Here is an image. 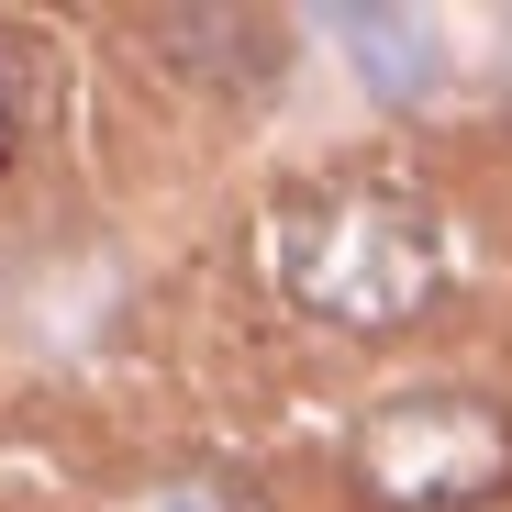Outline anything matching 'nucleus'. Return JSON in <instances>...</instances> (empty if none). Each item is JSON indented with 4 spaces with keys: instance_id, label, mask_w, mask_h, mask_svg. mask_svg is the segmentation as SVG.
Segmentation results:
<instances>
[{
    "instance_id": "f257e3e1",
    "label": "nucleus",
    "mask_w": 512,
    "mask_h": 512,
    "mask_svg": "<svg viewBox=\"0 0 512 512\" xmlns=\"http://www.w3.org/2000/svg\"><path fill=\"white\" fill-rule=\"evenodd\" d=\"M268 268H279V301L334 323V334H390L412 312H435L446 290V223L423 212L412 190H301L279 223H268Z\"/></svg>"
},
{
    "instance_id": "f03ea898",
    "label": "nucleus",
    "mask_w": 512,
    "mask_h": 512,
    "mask_svg": "<svg viewBox=\"0 0 512 512\" xmlns=\"http://www.w3.org/2000/svg\"><path fill=\"white\" fill-rule=\"evenodd\" d=\"M357 479L379 512H468L512 479V423L479 390H401L357 423Z\"/></svg>"
},
{
    "instance_id": "7ed1b4c3",
    "label": "nucleus",
    "mask_w": 512,
    "mask_h": 512,
    "mask_svg": "<svg viewBox=\"0 0 512 512\" xmlns=\"http://www.w3.org/2000/svg\"><path fill=\"white\" fill-rule=\"evenodd\" d=\"M334 34H346V56H357V78L379 101H423L446 78V45H435L423 12H334Z\"/></svg>"
},
{
    "instance_id": "20e7f679",
    "label": "nucleus",
    "mask_w": 512,
    "mask_h": 512,
    "mask_svg": "<svg viewBox=\"0 0 512 512\" xmlns=\"http://www.w3.org/2000/svg\"><path fill=\"white\" fill-rule=\"evenodd\" d=\"M34 112H45V56H34L23 34H0V167L23 156V134H34Z\"/></svg>"
},
{
    "instance_id": "39448f33",
    "label": "nucleus",
    "mask_w": 512,
    "mask_h": 512,
    "mask_svg": "<svg viewBox=\"0 0 512 512\" xmlns=\"http://www.w3.org/2000/svg\"><path fill=\"white\" fill-rule=\"evenodd\" d=\"M123 512H256V501H245V479H212V468H190V479H145Z\"/></svg>"
}]
</instances>
